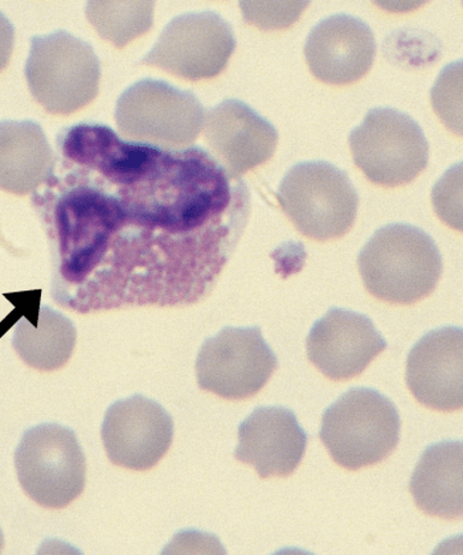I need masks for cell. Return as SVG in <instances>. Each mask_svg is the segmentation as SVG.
<instances>
[{
	"label": "cell",
	"mask_w": 463,
	"mask_h": 555,
	"mask_svg": "<svg viewBox=\"0 0 463 555\" xmlns=\"http://www.w3.org/2000/svg\"><path fill=\"white\" fill-rule=\"evenodd\" d=\"M33 203L50 240L56 304L80 313L208 297L248 224L250 192L201 147L126 141L107 126L60 132Z\"/></svg>",
	"instance_id": "6da1fadb"
},
{
	"label": "cell",
	"mask_w": 463,
	"mask_h": 555,
	"mask_svg": "<svg viewBox=\"0 0 463 555\" xmlns=\"http://www.w3.org/2000/svg\"><path fill=\"white\" fill-rule=\"evenodd\" d=\"M364 287L388 305L411 306L428 298L443 264L430 235L411 225H387L372 235L358 257Z\"/></svg>",
	"instance_id": "7a4b0ae2"
},
{
	"label": "cell",
	"mask_w": 463,
	"mask_h": 555,
	"mask_svg": "<svg viewBox=\"0 0 463 555\" xmlns=\"http://www.w3.org/2000/svg\"><path fill=\"white\" fill-rule=\"evenodd\" d=\"M400 428L393 401L374 389L355 388L323 413L321 440L338 466L359 470L393 454Z\"/></svg>",
	"instance_id": "3957f363"
},
{
	"label": "cell",
	"mask_w": 463,
	"mask_h": 555,
	"mask_svg": "<svg viewBox=\"0 0 463 555\" xmlns=\"http://www.w3.org/2000/svg\"><path fill=\"white\" fill-rule=\"evenodd\" d=\"M28 88L53 116H69L99 94L101 65L87 41L65 31L35 36L26 64Z\"/></svg>",
	"instance_id": "277c9868"
},
{
	"label": "cell",
	"mask_w": 463,
	"mask_h": 555,
	"mask_svg": "<svg viewBox=\"0 0 463 555\" xmlns=\"http://www.w3.org/2000/svg\"><path fill=\"white\" fill-rule=\"evenodd\" d=\"M279 202L300 234L324 243L351 231L359 197L345 171L327 162H305L282 179Z\"/></svg>",
	"instance_id": "5b68a950"
},
{
	"label": "cell",
	"mask_w": 463,
	"mask_h": 555,
	"mask_svg": "<svg viewBox=\"0 0 463 555\" xmlns=\"http://www.w3.org/2000/svg\"><path fill=\"white\" fill-rule=\"evenodd\" d=\"M206 120L196 95L165 81H138L119 96L116 122L129 142L165 150L191 147Z\"/></svg>",
	"instance_id": "8992f818"
},
{
	"label": "cell",
	"mask_w": 463,
	"mask_h": 555,
	"mask_svg": "<svg viewBox=\"0 0 463 555\" xmlns=\"http://www.w3.org/2000/svg\"><path fill=\"white\" fill-rule=\"evenodd\" d=\"M15 468L27 496L48 509L66 508L86 488V455L75 431L62 425L43 424L24 433Z\"/></svg>",
	"instance_id": "52a82bcc"
},
{
	"label": "cell",
	"mask_w": 463,
	"mask_h": 555,
	"mask_svg": "<svg viewBox=\"0 0 463 555\" xmlns=\"http://www.w3.org/2000/svg\"><path fill=\"white\" fill-rule=\"evenodd\" d=\"M355 166L384 189L412 183L428 166L429 144L423 129L395 108L377 107L350 134Z\"/></svg>",
	"instance_id": "ba28073f"
},
{
	"label": "cell",
	"mask_w": 463,
	"mask_h": 555,
	"mask_svg": "<svg viewBox=\"0 0 463 555\" xmlns=\"http://www.w3.org/2000/svg\"><path fill=\"white\" fill-rule=\"evenodd\" d=\"M279 360L258 327L222 328L204 341L196 360L198 388L228 401L260 393Z\"/></svg>",
	"instance_id": "9c48e42d"
},
{
	"label": "cell",
	"mask_w": 463,
	"mask_h": 555,
	"mask_svg": "<svg viewBox=\"0 0 463 555\" xmlns=\"http://www.w3.org/2000/svg\"><path fill=\"white\" fill-rule=\"evenodd\" d=\"M236 44L231 24L220 15L194 12L168 23L141 64L185 81L210 80L227 68Z\"/></svg>",
	"instance_id": "30bf717a"
},
{
	"label": "cell",
	"mask_w": 463,
	"mask_h": 555,
	"mask_svg": "<svg viewBox=\"0 0 463 555\" xmlns=\"http://www.w3.org/2000/svg\"><path fill=\"white\" fill-rule=\"evenodd\" d=\"M101 437L113 464L147 470L164 460L170 450L173 422L158 402L137 395L107 409Z\"/></svg>",
	"instance_id": "8fae6325"
},
{
	"label": "cell",
	"mask_w": 463,
	"mask_h": 555,
	"mask_svg": "<svg viewBox=\"0 0 463 555\" xmlns=\"http://www.w3.org/2000/svg\"><path fill=\"white\" fill-rule=\"evenodd\" d=\"M387 347L370 318L343 309L312 325L306 343L310 363L336 383L360 376Z\"/></svg>",
	"instance_id": "7c38bea8"
},
{
	"label": "cell",
	"mask_w": 463,
	"mask_h": 555,
	"mask_svg": "<svg viewBox=\"0 0 463 555\" xmlns=\"http://www.w3.org/2000/svg\"><path fill=\"white\" fill-rule=\"evenodd\" d=\"M204 124L209 154L234 178L272 159L279 144L274 126L242 101H222Z\"/></svg>",
	"instance_id": "4fadbf2b"
},
{
	"label": "cell",
	"mask_w": 463,
	"mask_h": 555,
	"mask_svg": "<svg viewBox=\"0 0 463 555\" xmlns=\"http://www.w3.org/2000/svg\"><path fill=\"white\" fill-rule=\"evenodd\" d=\"M463 332H429L409 352L407 385L421 405L454 413L463 405Z\"/></svg>",
	"instance_id": "5bb4252c"
},
{
	"label": "cell",
	"mask_w": 463,
	"mask_h": 555,
	"mask_svg": "<svg viewBox=\"0 0 463 555\" xmlns=\"http://www.w3.org/2000/svg\"><path fill=\"white\" fill-rule=\"evenodd\" d=\"M305 56L318 80L336 87L350 86L369 74L374 64L375 35L358 17L333 15L311 29Z\"/></svg>",
	"instance_id": "9a60e30c"
},
{
	"label": "cell",
	"mask_w": 463,
	"mask_h": 555,
	"mask_svg": "<svg viewBox=\"0 0 463 555\" xmlns=\"http://www.w3.org/2000/svg\"><path fill=\"white\" fill-rule=\"evenodd\" d=\"M308 434L285 408H258L239 427L236 461L255 467L261 479L288 478L303 462Z\"/></svg>",
	"instance_id": "2e32d148"
},
{
	"label": "cell",
	"mask_w": 463,
	"mask_h": 555,
	"mask_svg": "<svg viewBox=\"0 0 463 555\" xmlns=\"http://www.w3.org/2000/svg\"><path fill=\"white\" fill-rule=\"evenodd\" d=\"M55 154L39 124L33 120L0 122V190L26 196L52 177Z\"/></svg>",
	"instance_id": "e0dca14e"
},
{
	"label": "cell",
	"mask_w": 463,
	"mask_h": 555,
	"mask_svg": "<svg viewBox=\"0 0 463 555\" xmlns=\"http://www.w3.org/2000/svg\"><path fill=\"white\" fill-rule=\"evenodd\" d=\"M425 515L459 521L463 515V444L441 442L426 449L409 482Z\"/></svg>",
	"instance_id": "ac0fdd59"
},
{
	"label": "cell",
	"mask_w": 463,
	"mask_h": 555,
	"mask_svg": "<svg viewBox=\"0 0 463 555\" xmlns=\"http://www.w3.org/2000/svg\"><path fill=\"white\" fill-rule=\"evenodd\" d=\"M77 331L63 313L41 307L36 323L27 318L17 322L12 347L27 365L53 372L68 363L74 354Z\"/></svg>",
	"instance_id": "d6986e66"
},
{
	"label": "cell",
	"mask_w": 463,
	"mask_h": 555,
	"mask_svg": "<svg viewBox=\"0 0 463 555\" xmlns=\"http://www.w3.org/2000/svg\"><path fill=\"white\" fill-rule=\"evenodd\" d=\"M87 17L102 39L123 50L152 29L154 3L88 2Z\"/></svg>",
	"instance_id": "ffe728a7"
},
{
	"label": "cell",
	"mask_w": 463,
	"mask_h": 555,
	"mask_svg": "<svg viewBox=\"0 0 463 555\" xmlns=\"http://www.w3.org/2000/svg\"><path fill=\"white\" fill-rule=\"evenodd\" d=\"M432 104L438 117L455 134L462 132V63L442 70L432 90Z\"/></svg>",
	"instance_id": "44dd1931"
},
{
	"label": "cell",
	"mask_w": 463,
	"mask_h": 555,
	"mask_svg": "<svg viewBox=\"0 0 463 555\" xmlns=\"http://www.w3.org/2000/svg\"><path fill=\"white\" fill-rule=\"evenodd\" d=\"M309 2H240L244 20L262 31L292 27Z\"/></svg>",
	"instance_id": "7402d4cb"
},
{
	"label": "cell",
	"mask_w": 463,
	"mask_h": 555,
	"mask_svg": "<svg viewBox=\"0 0 463 555\" xmlns=\"http://www.w3.org/2000/svg\"><path fill=\"white\" fill-rule=\"evenodd\" d=\"M433 207L450 228L462 229V165H456L433 189Z\"/></svg>",
	"instance_id": "603a6c76"
},
{
	"label": "cell",
	"mask_w": 463,
	"mask_h": 555,
	"mask_svg": "<svg viewBox=\"0 0 463 555\" xmlns=\"http://www.w3.org/2000/svg\"><path fill=\"white\" fill-rule=\"evenodd\" d=\"M15 44V28L0 12V72L8 68Z\"/></svg>",
	"instance_id": "cb8c5ba5"
},
{
	"label": "cell",
	"mask_w": 463,
	"mask_h": 555,
	"mask_svg": "<svg viewBox=\"0 0 463 555\" xmlns=\"http://www.w3.org/2000/svg\"><path fill=\"white\" fill-rule=\"evenodd\" d=\"M3 545H4V537L2 533V529H0V552H2Z\"/></svg>",
	"instance_id": "d4e9b609"
}]
</instances>
